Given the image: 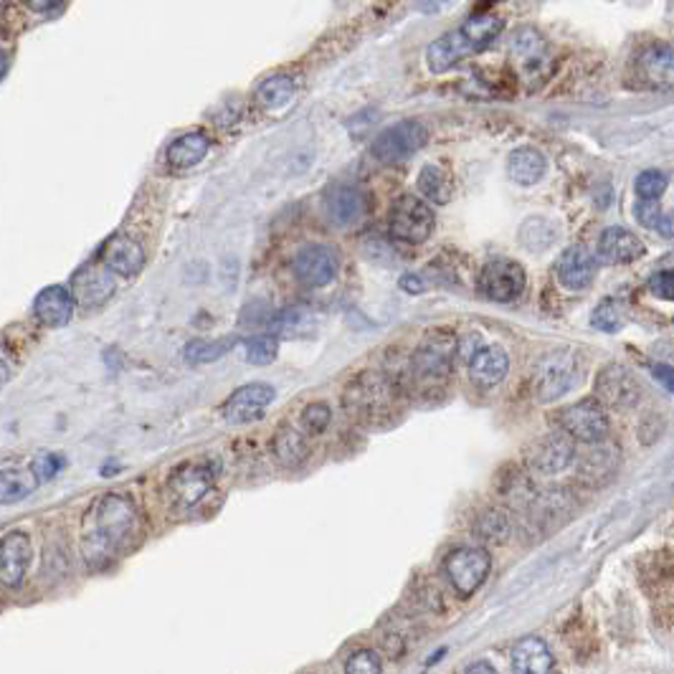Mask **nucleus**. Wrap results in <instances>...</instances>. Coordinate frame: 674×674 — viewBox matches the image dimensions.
<instances>
[{"label":"nucleus","mask_w":674,"mask_h":674,"mask_svg":"<svg viewBox=\"0 0 674 674\" xmlns=\"http://www.w3.org/2000/svg\"><path fill=\"white\" fill-rule=\"evenodd\" d=\"M307 322H310V315L305 310H287L274 322V330H277L279 335H297V332L307 330Z\"/></svg>","instance_id":"obj_42"},{"label":"nucleus","mask_w":674,"mask_h":674,"mask_svg":"<svg viewBox=\"0 0 674 674\" xmlns=\"http://www.w3.org/2000/svg\"><path fill=\"white\" fill-rule=\"evenodd\" d=\"M434 221L436 218L432 206L419 196H411V193L393 201L391 218H388L393 237L405 243H424L432 237Z\"/></svg>","instance_id":"obj_5"},{"label":"nucleus","mask_w":674,"mask_h":674,"mask_svg":"<svg viewBox=\"0 0 674 674\" xmlns=\"http://www.w3.org/2000/svg\"><path fill=\"white\" fill-rule=\"evenodd\" d=\"M556 274L566 289H586L591 279H594V259L583 247H571L560 254Z\"/></svg>","instance_id":"obj_22"},{"label":"nucleus","mask_w":674,"mask_h":674,"mask_svg":"<svg viewBox=\"0 0 674 674\" xmlns=\"http://www.w3.org/2000/svg\"><path fill=\"white\" fill-rule=\"evenodd\" d=\"M502 28H505V21L500 19V15L494 13H477L469 15L465 21V26H461V36L467 38V44L472 46V52H482L492 44L494 38H500Z\"/></svg>","instance_id":"obj_29"},{"label":"nucleus","mask_w":674,"mask_h":674,"mask_svg":"<svg viewBox=\"0 0 674 674\" xmlns=\"http://www.w3.org/2000/svg\"><path fill=\"white\" fill-rule=\"evenodd\" d=\"M575 449L573 438L563 434H546L525 449V461L535 475H560L563 469L573 465Z\"/></svg>","instance_id":"obj_9"},{"label":"nucleus","mask_w":674,"mask_h":674,"mask_svg":"<svg viewBox=\"0 0 674 674\" xmlns=\"http://www.w3.org/2000/svg\"><path fill=\"white\" fill-rule=\"evenodd\" d=\"M635 189L641 201H660L664 189H667V175L660 173V170H644V173L637 178Z\"/></svg>","instance_id":"obj_38"},{"label":"nucleus","mask_w":674,"mask_h":674,"mask_svg":"<svg viewBox=\"0 0 674 674\" xmlns=\"http://www.w3.org/2000/svg\"><path fill=\"white\" fill-rule=\"evenodd\" d=\"M69 292L77 305L84 307V310H94V307H102L115 295V279H112L107 266L87 264L84 270H79L77 277L71 279Z\"/></svg>","instance_id":"obj_13"},{"label":"nucleus","mask_w":674,"mask_h":674,"mask_svg":"<svg viewBox=\"0 0 674 674\" xmlns=\"http://www.w3.org/2000/svg\"><path fill=\"white\" fill-rule=\"evenodd\" d=\"M558 424L563 432L581 444H598L608 434V416L596 398H586L560 411Z\"/></svg>","instance_id":"obj_6"},{"label":"nucleus","mask_w":674,"mask_h":674,"mask_svg":"<svg viewBox=\"0 0 674 674\" xmlns=\"http://www.w3.org/2000/svg\"><path fill=\"white\" fill-rule=\"evenodd\" d=\"M546 156L535 148H517L507 160V173L519 185H535L546 175Z\"/></svg>","instance_id":"obj_28"},{"label":"nucleus","mask_w":674,"mask_h":674,"mask_svg":"<svg viewBox=\"0 0 674 674\" xmlns=\"http://www.w3.org/2000/svg\"><path fill=\"white\" fill-rule=\"evenodd\" d=\"M302 424L310 434H322L330 424V409L324 403H310L302 413Z\"/></svg>","instance_id":"obj_43"},{"label":"nucleus","mask_w":674,"mask_h":674,"mask_svg":"<svg viewBox=\"0 0 674 674\" xmlns=\"http://www.w3.org/2000/svg\"><path fill=\"white\" fill-rule=\"evenodd\" d=\"M21 3L34 8V11L38 13H48V11H56V8H61L67 0H21Z\"/></svg>","instance_id":"obj_46"},{"label":"nucleus","mask_w":674,"mask_h":674,"mask_svg":"<svg viewBox=\"0 0 674 674\" xmlns=\"http://www.w3.org/2000/svg\"><path fill=\"white\" fill-rule=\"evenodd\" d=\"M61 467H64V457H59V454H52V452H44V454H38V457L34 459V465H31V475H34L36 482L41 484L59 475Z\"/></svg>","instance_id":"obj_40"},{"label":"nucleus","mask_w":674,"mask_h":674,"mask_svg":"<svg viewBox=\"0 0 674 674\" xmlns=\"http://www.w3.org/2000/svg\"><path fill=\"white\" fill-rule=\"evenodd\" d=\"M380 670H384V664H380V656L373 649H361V652L351 654V660L345 664V672L351 674H376Z\"/></svg>","instance_id":"obj_41"},{"label":"nucleus","mask_w":674,"mask_h":674,"mask_svg":"<svg viewBox=\"0 0 674 674\" xmlns=\"http://www.w3.org/2000/svg\"><path fill=\"white\" fill-rule=\"evenodd\" d=\"M295 92H297L295 79L287 75H277V77L264 79L262 84H259L256 102L262 104L264 110H282L295 100Z\"/></svg>","instance_id":"obj_31"},{"label":"nucleus","mask_w":674,"mask_h":674,"mask_svg":"<svg viewBox=\"0 0 674 674\" xmlns=\"http://www.w3.org/2000/svg\"><path fill=\"white\" fill-rule=\"evenodd\" d=\"M654 378H660L662 384L667 386V391H672V368H670V365H656Z\"/></svg>","instance_id":"obj_49"},{"label":"nucleus","mask_w":674,"mask_h":674,"mask_svg":"<svg viewBox=\"0 0 674 674\" xmlns=\"http://www.w3.org/2000/svg\"><path fill=\"white\" fill-rule=\"evenodd\" d=\"M513 670L519 674H546L553 670V656L546 641L538 637L519 639L513 649Z\"/></svg>","instance_id":"obj_25"},{"label":"nucleus","mask_w":674,"mask_h":674,"mask_svg":"<svg viewBox=\"0 0 674 674\" xmlns=\"http://www.w3.org/2000/svg\"><path fill=\"white\" fill-rule=\"evenodd\" d=\"M510 54H513V61L519 69H535L548 59V44L540 31L525 26L517 28L513 34V41H510Z\"/></svg>","instance_id":"obj_24"},{"label":"nucleus","mask_w":674,"mask_h":674,"mask_svg":"<svg viewBox=\"0 0 674 674\" xmlns=\"http://www.w3.org/2000/svg\"><path fill=\"white\" fill-rule=\"evenodd\" d=\"M208 137L203 133H189L183 137H178L175 142H170L168 148V165L173 170H189L193 165H198V162L208 156Z\"/></svg>","instance_id":"obj_27"},{"label":"nucleus","mask_w":674,"mask_h":674,"mask_svg":"<svg viewBox=\"0 0 674 674\" xmlns=\"http://www.w3.org/2000/svg\"><path fill=\"white\" fill-rule=\"evenodd\" d=\"M614 469V452L612 449H596L586 452L581 459V475L583 477H598L608 475Z\"/></svg>","instance_id":"obj_39"},{"label":"nucleus","mask_w":674,"mask_h":674,"mask_svg":"<svg viewBox=\"0 0 674 674\" xmlns=\"http://www.w3.org/2000/svg\"><path fill=\"white\" fill-rule=\"evenodd\" d=\"M556 239H558L556 224L546 221V218H527V221L519 226V243L530 251L548 249Z\"/></svg>","instance_id":"obj_34"},{"label":"nucleus","mask_w":674,"mask_h":674,"mask_svg":"<svg viewBox=\"0 0 674 674\" xmlns=\"http://www.w3.org/2000/svg\"><path fill=\"white\" fill-rule=\"evenodd\" d=\"M210 484H214V472L203 465H185L168 482L173 500L183 507H193L201 502L203 494L210 490Z\"/></svg>","instance_id":"obj_17"},{"label":"nucleus","mask_w":674,"mask_h":674,"mask_svg":"<svg viewBox=\"0 0 674 674\" xmlns=\"http://www.w3.org/2000/svg\"><path fill=\"white\" fill-rule=\"evenodd\" d=\"M5 71H8V52L0 46V79L5 77Z\"/></svg>","instance_id":"obj_53"},{"label":"nucleus","mask_w":674,"mask_h":674,"mask_svg":"<svg viewBox=\"0 0 674 674\" xmlns=\"http://www.w3.org/2000/svg\"><path fill=\"white\" fill-rule=\"evenodd\" d=\"M324 208H328V216L335 224L353 226L365 216L368 203H365V196L357 189H351V185H335V189H330L328 196H324Z\"/></svg>","instance_id":"obj_21"},{"label":"nucleus","mask_w":674,"mask_h":674,"mask_svg":"<svg viewBox=\"0 0 674 674\" xmlns=\"http://www.w3.org/2000/svg\"><path fill=\"white\" fill-rule=\"evenodd\" d=\"M492 558L482 548H457L444 560V571L461 596H472L490 575Z\"/></svg>","instance_id":"obj_8"},{"label":"nucleus","mask_w":674,"mask_h":674,"mask_svg":"<svg viewBox=\"0 0 674 674\" xmlns=\"http://www.w3.org/2000/svg\"><path fill=\"white\" fill-rule=\"evenodd\" d=\"M507 368H510L507 353L502 351L500 345H490V347H479V351L472 355V363H469V376H472L477 386L494 388L505 380Z\"/></svg>","instance_id":"obj_20"},{"label":"nucleus","mask_w":674,"mask_h":674,"mask_svg":"<svg viewBox=\"0 0 674 674\" xmlns=\"http://www.w3.org/2000/svg\"><path fill=\"white\" fill-rule=\"evenodd\" d=\"M38 487L31 469H0V505H15L34 494Z\"/></svg>","instance_id":"obj_30"},{"label":"nucleus","mask_w":674,"mask_h":674,"mask_svg":"<svg viewBox=\"0 0 674 674\" xmlns=\"http://www.w3.org/2000/svg\"><path fill=\"white\" fill-rule=\"evenodd\" d=\"M579 384V361L571 351H553L542 355L533 373V396L540 403H550L566 396Z\"/></svg>","instance_id":"obj_4"},{"label":"nucleus","mask_w":674,"mask_h":674,"mask_svg":"<svg viewBox=\"0 0 674 674\" xmlns=\"http://www.w3.org/2000/svg\"><path fill=\"white\" fill-rule=\"evenodd\" d=\"M8 380H11V368L5 361H0V388H5Z\"/></svg>","instance_id":"obj_52"},{"label":"nucleus","mask_w":674,"mask_h":674,"mask_svg":"<svg viewBox=\"0 0 674 674\" xmlns=\"http://www.w3.org/2000/svg\"><path fill=\"white\" fill-rule=\"evenodd\" d=\"M75 297L67 287L61 284H52V287L41 289L34 299V318L38 324H44L48 330L64 328L75 315Z\"/></svg>","instance_id":"obj_15"},{"label":"nucleus","mask_w":674,"mask_h":674,"mask_svg":"<svg viewBox=\"0 0 674 674\" xmlns=\"http://www.w3.org/2000/svg\"><path fill=\"white\" fill-rule=\"evenodd\" d=\"M649 292H652V295H656L660 299H670L674 297V277H672V272H656L652 279H649Z\"/></svg>","instance_id":"obj_45"},{"label":"nucleus","mask_w":674,"mask_h":674,"mask_svg":"<svg viewBox=\"0 0 674 674\" xmlns=\"http://www.w3.org/2000/svg\"><path fill=\"white\" fill-rule=\"evenodd\" d=\"M419 191L424 193L429 201H434V203H438V206H444V203H449L452 196H454V183H452V178L444 168L426 165L419 173Z\"/></svg>","instance_id":"obj_32"},{"label":"nucleus","mask_w":674,"mask_h":674,"mask_svg":"<svg viewBox=\"0 0 674 674\" xmlns=\"http://www.w3.org/2000/svg\"><path fill=\"white\" fill-rule=\"evenodd\" d=\"M295 274L307 287H324L335 279L338 259L328 247H305L295 256Z\"/></svg>","instance_id":"obj_16"},{"label":"nucleus","mask_w":674,"mask_h":674,"mask_svg":"<svg viewBox=\"0 0 674 674\" xmlns=\"http://www.w3.org/2000/svg\"><path fill=\"white\" fill-rule=\"evenodd\" d=\"M233 340H216V343H206V340H193V343L185 347V361L189 363H214L218 357H224L226 351H231Z\"/></svg>","instance_id":"obj_35"},{"label":"nucleus","mask_w":674,"mask_h":674,"mask_svg":"<svg viewBox=\"0 0 674 674\" xmlns=\"http://www.w3.org/2000/svg\"><path fill=\"white\" fill-rule=\"evenodd\" d=\"M274 457H277L284 467H297L307 459V442L302 434L295 429H279L274 436Z\"/></svg>","instance_id":"obj_33"},{"label":"nucleus","mask_w":674,"mask_h":674,"mask_svg":"<svg viewBox=\"0 0 674 674\" xmlns=\"http://www.w3.org/2000/svg\"><path fill=\"white\" fill-rule=\"evenodd\" d=\"M467 672H487V674H492V672H494V664H487V662H475V664H469Z\"/></svg>","instance_id":"obj_51"},{"label":"nucleus","mask_w":674,"mask_h":674,"mask_svg":"<svg viewBox=\"0 0 674 674\" xmlns=\"http://www.w3.org/2000/svg\"><path fill=\"white\" fill-rule=\"evenodd\" d=\"M596 393L604 403L616 405V409H631L641 398V384L627 365L612 363L598 373Z\"/></svg>","instance_id":"obj_12"},{"label":"nucleus","mask_w":674,"mask_h":674,"mask_svg":"<svg viewBox=\"0 0 674 674\" xmlns=\"http://www.w3.org/2000/svg\"><path fill=\"white\" fill-rule=\"evenodd\" d=\"M656 231H660L664 239H670L672 237V218L662 216V221H660V226H656Z\"/></svg>","instance_id":"obj_50"},{"label":"nucleus","mask_w":674,"mask_h":674,"mask_svg":"<svg viewBox=\"0 0 674 674\" xmlns=\"http://www.w3.org/2000/svg\"><path fill=\"white\" fill-rule=\"evenodd\" d=\"M479 289L494 302H513L525 289V272L510 259H494L479 274Z\"/></svg>","instance_id":"obj_10"},{"label":"nucleus","mask_w":674,"mask_h":674,"mask_svg":"<svg viewBox=\"0 0 674 674\" xmlns=\"http://www.w3.org/2000/svg\"><path fill=\"white\" fill-rule=\"evenodd\" d=\"M401 289L409 292V295H421V292H424V282H421L416 274H403Z\"/></svg>","instance_id":"obj_47"},{"label":"nucleus","mask_w":674,"mask_h":674,"mask_svg":"<svg viewBox=\"0 0 674 674\" xmlns=\"http://www.w3.org/2000/svg\"><path fill=\"white\" fill-rule=\"evenodd\" d=\"M31 560H34V546H31L28 533H8L0 540V583L5 589H21L23 581H26Z\"/></svg>","instance_id":"obj_11"},{"label":"nucleus","mask_w":674,"mask_h":674,"mask_svg":"<svg viewBox=\"0 0 674 674\" xmlns=\"http://www.w3.org/2000/svg\"><path fill=\"white\" fill-rule=\"evenodd\" d=\"M137 535L140 515L135 502L119 492L102 494L81 519V556L92 568H107L133 548Z\"/></svg>","instance_id":"obj_1"},{"label":"nucleus","mask_w":674,"mask_h":674,"mask_svg":"<svg viewBox=\"0 0 674 674\" xmlns=\"http://www.w3.org/2000/svg\"><path fill=\"white\" fill-rule=\"evenodd\" d=\"M345 411L365 424L391 419L396 413V386L380 373H361L343 396Z\"/></svg>","instance_id":"obj_2"},{"label":"nucleus","mask_w":674,"mask_h":674,"mask_svg":"<svg viewBox=\"0 0 674 674\" xmlns=\"http://www.w3.org/2000/svg\"><path fill=\"white\" fill-rule=\"evenodd\" d=\"M277 353H279V343L270 335L251 338L247 343V361L254 363V365L274 363V361H277Z\"/></svg>","instance_id":"obj_36"},{"label":"nucleus","mask_w":674,"mask_h":674,"mask_svg":"<svg viewBox=\"0 0 674 674\" xmlns=\"http://www.w3.org/2000/svg\"><path fill=\"white\" fill-rule=\"evenodd\" d=\"M429 140L426 127L421 122L405 119L398 122V125L388 127L386 133H380L373 142V156L376 160L386 162V165H393V162H401L405 158L416 156V152L424 148Z\"/></svg>","instance_id":"obj_7"},{"label":"nucleus","mask_w":674,"mask_h":674,"mask_svg":"<svg viewBox=\"0 0 674 674\" xmlns=\"http://www.w3.org/2000/svg\"><path fill=\"white\" fill-rule=\"evenodd\" d=\"M639 75L652 87H672V48L667 44L649 46L639 56Z\"/></svg>","instance_id":"obj_26"},{"label":"nucleus","mask_w":674,"mask_h":674,"mask_svg":"<svg viewBox=\"0 0 674 674\" xmlns=\"http://www.w3.org/2000/svg\"><path fill=\"white\" fill-rule=\"evenodd\" d=\"M102 262L110 272L122 274V277H135V274H140L145 266V251L135 239L125 237V233H117V237H112L107 243H104Z\"/></svg>","instance_id":"obj_18"},{"label":"nucleus","mask_w":674,"mask_h":674,"mask_svg":"<svg viewBox=\"0 0 674 674\" xmlns=\"http://www.w3.org/2000/svg\"><path fill=\"white\" fill-rule=\"evenodd\" d=\"M598 254L606 264H629L644 254V243L621 226H612V229L601 233Z\"/></svg>","instance_id":"obj_19"},{"label":"nucleus","mask_w":674,"mask_h":674,"mask_svg":"<svg viewBox=\"0 0 674 674\" xmlns=\"http://www.w3.org/2000/svg\"><path fill=\"white\" fill-rule=\"evenodd\" d=\"M457 338L449 330H432L411 357V378L416 384H444L454 368Z\"/></svg>","instance_id":"obj_3"},{"label":"nucleus","mask_w":674,"mask_h":674,"mask_svg":"<svg viewBox=\"0 0 674 674\" xmlns=\"http://www.w3.org/2000/svg\"><path fill=\"white\" fill-rule=\"evenodd\" d=\"M469 54H475V52H472V46L467 44V38L461 36V31L459 28L449 31V34L436 38L434 44L429 46V52H426L429 71H434V75H444V71L457 67V64Z\"/></svg>","instance_id":"obj_23"},{"label":"nucleus","mask_w":674,"mask_h":674,"mask_svg":"<svg viewBox=\"0 0 674 674\" xmlns=\"http://www.w3.org/2000/svg\"><path fill=\"white\" fill-rule=\"evenodd\" d=\"M446 5H449V0H419V3H416V11H419V13L432 15V13L442 11V8H446Z\"/></svg>","instance_id":"obj_48"},{"label":"nucleus","mask_w":674,"mask_h":674,"mask_svg":"<svg viewBox=\"0 0 674 674\" xmlns=\"http://www.w3.org/2000/svg\"><path fill=\"white\" fill-rule=\"evenodd\" d=\"M591 324H594V328L601 332L621 330V324H624L621 307L612 302V299H606V302H601L594 310V315H591Z\"/></svg>","instance_id":"obj_37"},{"label":"nucleus","mask_w":674,"mask_h":674,"mask_svg":"<svg viewBox=\"0 0 674 674\" xmlns=\"http://www.w3.org/2000/svg\"><path fill=\"white\" fill-rule=\"evenodd\" d=\"M635 216H637V221L644 226V229L656 231V226H660V221H662V208L656 201H641V203H637Z\"/></svg>","instance_id":"obj_44"},{"label":"nucleus","mask_w":674,"mask_h":674,"mask_svg":"<svg viewBox=\"0 0 674 674\" xmlns=\"http://www.w3.org/2000/svg\"><path fill=\"white\" fill-rule=\"evenodd\" d=\"M274 401V388L266 384H251L239 388L224 405V416L231 424H249V421L262 419L266 405Z\"/></svg>","instance_id":"obj_14"}]
</instances>
